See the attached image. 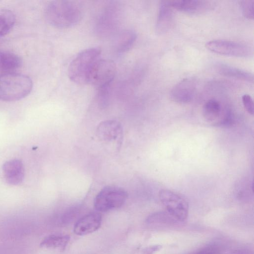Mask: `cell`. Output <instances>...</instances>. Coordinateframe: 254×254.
<instances>
[{"label":"cell","instance_id":"6da1fadb","mask_svg":"<svg viewBox=\"0 0 254 254\" xmlns=\"http://www.w3.org/2000/svg\"><path fill=\"white\" fill-rule=\"evenodd\" d=\"M45 15L48 22L53 27L67 28L79 23L82 12L79 5L74 1L56 0L47 4Z\"/></svg>","mask_w":254,"mask_h":254},{"label":"cell","instance_id":"7a4b0ae2","mask_svg":"<svg viewBox=\"0 0 254 254\" xmlns=\"http://www.w3.org/2000/svg\"><path fill=\"white\" fill-rule=\"evenodd\" d=\"M33 87L31 79L15 72L0 75V100L13 102L21 100L29 94Z\"/></svg>","mask_w":254,"mask_h":254},{"label":"cell","instance_id":"3957f363","mask_svg":"<svg viewBox=\"0 0 254 254\" xmlns=\"http://www.w3.org/2000/svg\"><path fill=\"white\" fill-rule=\"evenodd\" d=\"M101 50L99 48H90L80 52L70 63L68 76L78 84L89 83L91 73L94 65L101 59Z\"/></svg>","mask_w":254,"mask_h":254},{"label":"cell","instance_id":"277c9868","mask_svg":"<svg viewBox=\"0 0 254 254\" xmlns=\"http://www.w3.org/2000/svg\"><path fill=\"white\" fill-rule=\"evenodd\" d=\"M127 197V191L123 189L113 186L105 187L96 196L94 205L100 212H106L121 207Z\"/></svg>","mask_w":254,"mask_h":254},{"label":"cell","instance_id":"5b68a950","mask_svg":"<svg viewBox=\"0 0 254 254\" xmlns=\"http://www.w3.org/2000/svg\"><path fill=\"white\" fill-rule=\"evenodd\" d=\"M159 197L167 212L178 221H183L187 218L189 204L183 197L167 189L160 190Z\"/></svg>","mask_w":254,"mask_h":254},{"label":"cell","instance_id":"8992f818","mask_svg":"<svg viewBox=\"0 0 254 254\" xmlns=\"http://www.w3.org/2000/svg\"><path fill=\"white\" fill-rule=\"evenodd\" d=\"M205 47L216 54L231 57L247 58L254 53L253 48L248 45L224 40L208 41L206 43Z\"/></svg>","mask_w":254,"mask_h":254},{"label":"cell","instance_id":"52a82bcc","mask_svg":"<svg viewBox=\"0 0 254 254\" xmlns=\"http://www.w3.org/2000/svg\"><path fill=\"white\" fill-rule=\"evenodd\" d=\"M117 67L113 61L100 59L91 73L89 83L97 89L110 87L116 74Z\"/></svg>","mask_w":254,"mask_h":254},{"label":"cell","instance_id":"ba28073f","mask_svg":"<svg viewBox=\"0 0 254 254\" xmlns=\"http://www.w3.org/2000/svg\"><path fill=\"white\" fill-rule=\"evenodd\" d=\"M120 15L119 5L114 3L109 4L101 14L97 21V32L103 36L112 34L118 26Z\"/></svg>","mask_w":254,"mask_h":254},{"label":"cell","instance_id":"9c48e42d","mask_svg":"<svg viewBox=\"0 0 254 254\" xmlns=\"http://www.w3.org/2000/svg\"><path fill=\"white\" fill-rule=\"evenodd\" d=\"M174 9L189 14L199 15L214 9L216 3L212 0H167Z\"/></svg>","mask_w":254,"mask_h":254},{"label":"cell","instance_id":"30bf717a","mask_svg":"<svg viewBox=\"0 0 254 254\" xmlns=\"http://www.w3.org/2000/svg\"><path fill=\"white\" fill-rule=\"evenodd\" d=\"M196 89V80L191 77L186 78L173 87L170 92V97L176 102L187 103L192 100Z\"/></svg>","mask_w":254,"mask_h":254},{"label":"cell","instance_id":"8fae6325","mask_svg":"<svg viewBox=\"0 0 254 254\" xmlns=\"http://www.w3.org/2000/svg\"><path fill=\"white\" fill-rule=\"evenodd\" d=\"M97 135L102 141L106 143L114 142L118 143L122 137V127L121 124L116 121H106L98 126Z\"/></svg>","mask_w":254,"mask_h":254},{"label":"cell","instance_id":"7c38bea8","mask_svg":"<svg viewBox=\"0 0 254 254\" xmlns=\"http://www.w3.org/2000/svg\"><path fill=\"white\" fill-rule=\"evenodd\" d=\"M2 173L6 183L11 185L21 184L24 178V167L19 159H11L2 166Z\"/></svg>","mask_w":254,"mask_h":254},{"label":"cell","instance_id":"4fadbf2b","mask_svg":"<svg viewBox=\"0 0 254 254\" xmlns=\"http://www.w3.org/2000/svg\"><path fill=\"white\" fill-rule=\"evenodd\" d=\"M174 22V13L173 8L167 0L161 1L159 7L156 23V32L162 35L168 32L173 27Z\"/></svg>","mask_w":254,"mask_h":254},{"label":"cell","instance_id":"5bb4252c","mask_svg":"<svg viewBox=\"0 0 254 254\" xmlns=\"http://www.w3.org/2000/svg\"><path fill=\"white\" fill-rule=\"evenodd\" d=\"M102 221L101 215L97 212L90 213L80 218L75 224L74 233L83 236L94 232L99 229Z\"/></svg>","mask_w":254,"mask_h":254},{"label":"cell","instance_id":"9a60e30c","mask_svg":"<svg viewBox=\"0 0 254 254\" xmlns=\"http://www.w3.org/2000/svg\"><path fill=\"white\" fill-rule=\"evenodd\" d=\"M216 72L221 75L234 78L253 83L254 75L246 70L235 67L231 65L218 62L215 65Z\"/></svg>","mask_w":254,"mask_h":254},{"label":"cell","instance_id":"2e32d148","mask_svg":"<svg viewBox=\"0 0 254 254\" xmlns=\"http://www.w3.org/2000/svg\"><path fill=\"white\" fill-rule=\"evenodd\" d=\"M136 39V34L132 30H124L119 32L115 36L113 42L115 51L122 54L128 51Z\"/></svg>","mask_w":254,"mask_h":254},{"label":"cell","instance_id":"e0dca14e","mask_svg":"<svg viewBox=\"0 0 254 254\" xmlns=\"http://www.w3.org/2000/svg\"><path fill=\"white\" fill-rule=\"evenodd\" d=\"M21 58L7 51L0 50V70L4 73L14 72L22 65Z\"/></svg>","mask_w":254,"mask_h":254},{"label":"cell","instance_id":"ac0fdd59","mask_svg":"<svg viewBox=\"0 0 254 254\" xmlns=\"http://www.w3.org/2000/svg\"><path fill=\"white\" fill-rule=\"evenodd\" d=\"M70 239L67 235L51 234L44 238L40 243L41 247L64 250Z\"/></svg>","mask_w":254,"mask_h":254},{"label":"cell","instance_id":"d6986e66","mask_svg":"<svg viewBox=\"0 0 254 254\" xmlns=\"http://www.w3.org/2000/svg\"><path fill=\"white\" fill-rule=\"evenodd\" d=\"M15 21V16L12 11L0 8V37L8 34L14 27Z\"/></svg>","mask_w":254,"mask_h":254},{"label":"cell","instance_id":"ffe728a7","mask_svg":"<svg viewBox=\"0 0 254 254\" xmlns=\"http://www.w3.org/2000/svg\"><path fill=\"white\" fill-rule=\"evenodd\" d=\"M221 113V104L215 99L208 100L203 106V116L207 121L213 122L215 121L220 116Z\"/></svg>","mask_w":254,"mask_h":254},{"label":"cell","instance_id":"44dd1931","mask_svg":"<svg viewBox=\"0 0 254 254\" xmlns=\"http://www.w3.org/2000/svg\"><path fill=\"white\" fill-rule=\"evenodd\" d=\"M178 221L168 212H157L151 214L147 218L146 223L151 226L172 225Z\"/></svg>","mask_w":254,"mask_h":254},{"label":"cell","instance_id":"7402d4cb","mask_svg":"<svg viewBox=\"0 0 254 254\" xmlns=\"http://www.w3.org/2000/svg\"><path fill=\"white\" fill-rule=\"evenodd\" d=\"M239 3L244 15L248 19H253L254 17V0H240Z\"/></svg>","mask_w":254,"mask_h":254},{"label":"cell","instance_id":"603a6c76","mask_svg":"<svg viewBox=\"0 0 254 254\" xmlns=\"http://www.w3.org/2000/svg\"><path fill=\"white\" fill-rule=\"evenodd\" d=\"M242 102L244 107L247 112L253 115L254 113V106L252 97L249 94H245L242 96Z\"/></svg>","mask_w":254,"mask_h":254},{"label":"cell","instance_id":"cb8c5ba5","mask_svg":"<svg viewBox=\"0 0 254 254\" xmlns=\"http://www.w3.org/2000/svg\"><path fill=\"white\" fill-rule=\"evenodd\" d=\"M162 248L160 245H154L149 246L143 249L141 254H154Z\"/></svg>","mask_w":254,"mask_h":254},{"label":"cell","instance_id":"d4e9b609","mask_svg":"<svg viewBox=\"0 0 254 254\" xmlns=\"http://www.w3.org/2000/svg\"><path fill=\"white\" fill-rule=\"evenodd\" d=\"M218 250L215 247H207L201 250L196 254H217Z\"/></svg>","mask_w":254,"mask_h":254},{"label":"cell","instance_id":"484cf974","mask_svg":"<svg viewBox=\"0 0 254 254\" xmlns=\"http://www.w3.org/2000/svg\"><path fill=\"white\" fill-rule=\"evenodd\" d=\"M232 254H253V253L250 250L242 249L236 250Z\"/></svg>","mask_w":254,"mask_h":254}]
</instances>
